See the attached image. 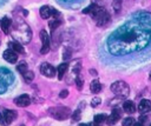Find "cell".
<instances>
[{
	"label": "cell",
	"mask_w": 151,
	"mask_h": 126,
	"mask_svg": "<svg viewBox=\"0 0 151 126\" xmlns=\"http://www.w3.org/2000/svg\"><path fill=\"white\" fill-rule=\"evenodd\" d=\"M149 77H150V78H149V79H150V80H151V72H150V75H149Z\"/></svg>",
	"instance_id": "36"
},
{
	"label": "cell",
	"mask_w": 151,
	"mask_h": 126,
	"mask_svg": "<svg viewBox=\"0 0 151 126\" xmlns=\"http://www.w3.org/2000/svg\"><path fill=\"white\" fill-rule=\"evenodd\" d=\"M8 47H9V49L14 51L15 53H24V48H22L21 44L18 41H11L8 44Z\"/></svg>",
	"instance_id": "16"
},
{
	"label": "cell",
	"mask_w": 151,
	"mask_h": 126,
	"mask_svg": "<svg viewBox=\"0 0 151 126\" xmlns=\"http://www.w3.org/2000/svg\"><path fill=\"white\" fill-rule=\"evenodd\" d=\"M22 77H24V80L26 82H31L34 79V73L32 71H27L25 74H22Z\"/></svg>",
	"instance_id": "22"
},
{
	"label": "cell",
	"mask_w": 151,
	"mask_h": 126,
	"mask_svg": "<svg viewBox=\"0 0 151 126\" xmlns=\"http://www.w3.org/2000/svg\"><path fill=\"white\" fill-rule=\"evenodd\" d=\"M123 110L126 113H133V112H136V105L132 100H126L123 102Z\"/></svg>",
	"instance_id": "15"
},
{
	"label": "cell",
	"mask_w": 151,
	"mask_h": 126,
	"mask_svg": "<svg viewBox=\"0 0 151 126\" xmlns=\"http://www.w3.org/2000/svg\"><path fill=\"white\" fill-rule=\"evenodd\" d=\"M79 126H90V124H80Z\"/></svg>",
	"instance_id": "34"
},
{
	"label": "cell",
	"mask_w": 151,
	"mask_h": 126,
	"mask_svg": "<svg viewBox=\"0 0 151 126\" xmlns=\"http://www.w3.org/2000/svg\"><path fill=\"white\" fill-rule=\"evenodd\" d=\"M100 102H101L100 98H98V97H94V98L91 100V106H92V107H97V106H98Z\"/></svg>",
	"instance_id": "27"
},
{
	"label": "cell",
	"mask_w": 151,
	"mask_h": 126,
	"mask_svg": "<svg viewBox=\"0 0 151 126\" xmlns=\"http://www.w3.org/2000/svg\"><path fill=\"white\" fill-rule=\"evenodd\" d=\"M134 124H136V120H134L133 118H131V117L125 118V119L123 120V126H133Z\"/></svg>",
	"instance_id": "23"
},
{
	"label": "cell",
	"mask_w": 151,
	"mask_h": 126,
	"mask_svg": "<svg viewBox=\"0 0 151 126\" xmlns=\"http://www.w3.org/2000/svg\"><path fill=\"white\" fill-rule=\"evenodd\" d=\"M14 102L15 105L20 106V107H25V106H28L29 102H31V99L27 94H22V95H19L18 98L14 99Z\"/></svg>",
	"instance_id": "11"
},
{
	"label": "cell",
	"mask_w": 151,
	"mask_h": 126,
	"mask_svg": "<svg viewBox=\"0 0 151 126\" xmlns=\"http://www.w3.org/2000/svg\"><path fill=\"white\" fill-rule=\"evenodd\" d=\"M11 24H12V20L8 19L7 16H4L2 20L0 21V25H1V29L5 34H8L9 33V28H11Z\"/></svg>",
	"instance_id": "14"
},
{
	"label": "cell",
	"mask_w": 151,
	"mask_h": 126,
	"mask_svg": "<svg viewBox=\"0 0 151 126\" xmlns=\"http://www.w3.org/2000/svg\"><path fill=\"white\" fill-rule=\"evenodd\" d=\"M68 95V91L67 89H63L60 93H59V97L61 98V99H64V98H66Z\"/></svg>",
	"instance_id": "29"
},
{
	"label": "cell",
	"mask_w": 151,
	"mask_h": 126,
	"mask_svg": "<svg viewBox=\"0 0 151 126\" xmlns=\"http://www.w3.org/2000/svg\"><path fill=\"white\" fill-rule=\"evenodd\" d=\"M39 13H40V16H41L42 19H48V18L51 16V7H48V6H42V7H40Z\"/></svg>",
	"instance_id": "19"
},
{
	"label": "cell",
	"mask_w": 151,
	"mask_h": 126,
	"mask_svg": "<svg viewBox=\"0 0 151 126\" xmlns=\"http://www.w3.org/2000/svg\"><path fill=\"white\" fill-rule=\"evenodd\" d=\"M111 91L118 95V97H122V98H125L129 95L130 93V87L129 85L123 81V80H118V81H114L112 85H111Z\"/></svg>",
	"instance_id": "4"
},
{
	"label": "cell",
	"mask_w": 151,
	"mask_h": 126,
	"mask_svg": "<svg viewBox=\"0 0 151 126\" xmlns=\"http://www.w3.org/2000/svg\"><path fill=\"white\" fill-rule=\"evenodd\" d=\"M109 21H110V14L107 13V11H105L104 13H101V14L98 16V19L96 20L97 25H98V26H100V27H103V26L107 25V24H109Z\"/></svg>",
	"instance_id": "13"
},
{
	"label": "cell",
	"mask_w": 151,
	"mask_h": 126,
	"mask_svg": "<svg viewBox=\"0 0 151 126\" xmlns=\"http://www.w3.org/2000/svg\"><path fill=\"white\" fill-rule=\"evenodd\" d=\"M40 39H41V48H40V53L41 54H46L50 51V35L47 33L46 29H41L40 31Z\"/></svg>",
	"instance_id": "7"
},
{
	"label": "cell",
	"mask_w": 151,
	"mask_h": 126,
	"mask_svg": "<svg viewBox=\"0 0 151 126\" xmlns=\"http://www.w3.org/2000/svg\"><path fill=\"white\" fill-rule=\"evenodd\" d=\"M151 110V101L149 99H142L138 104V111L140 113H146Z\"/></svg>",
	"instance_id": "12"
},
{
	"label": "cell",
	"mask_w": 151,
	"mask_h": 126,
	"mask_svg": "<svg viewBox=\"0 0 151 126\" xmlns=\"http://www.w3.org/2000/svg\"><path fill=\"white\" fill-rule=\"evenodd\" d=\"M150 42L151 15L138 13L110 34L106 46L113 55H126L144 49Z\"/></svg>",
	"instance_id": "1"
},
{
	"label": "cell",
	"mask_w": 151,
	"mask_h": 126,
	"mask_svg": "<svg viewBox=\"0 0 151 126\" xmlns=\"http://www.w3.org/2000/svg\"><path fill=\"white\" fill-rule=\"evenodd\" d=\"M120 119V110H118V108H114L113 111H112V113L107 117V119H106V122H107V125H110V126H112V125H114L118 120Z\"/></svg>",
	"instance_id": "9"
},
{
	"label": "cell",
	"mask_w": 151,
	"mask_h": 126,
	"mask_svg": "<svg viewBox=\"0 0 151 126\" xmlns=\"http://www.w3.org/2000/svg\"><path fill=\"white\" fill-rule=\"evenodd\" d=\"M17 118V112L13 110H5L0 113V124L2 126H6L11 122H13Z\"/></svg>",
	"instance_id": "6"
},
{
	"label": "cell",
	"mask_w": 151,
	"mask_h": 126,
	"mask_svg": "<svg viewBox=\"0 0 151 126\" xmlns=\"http://www.w3.org/2000/svg\"><path fill=\"white\" fill-rule=\"evenodd\" d=\"M48 113L52 118L57 119V120H65L71 115V111L68 107L65 106H55V107H51L48 108Z\"/></svg>",
	"instance_id": "3"
},
{
	"label": "cell",
	"mask_w": 151,
	"mask_h": 126,
	"mask_svg": "<svg viewBox=\"0 0 151 126\" xmlns=\"http://www.w3.org/2000/svg\"><path fill=\"white\" fill-rule=\"evenodd\" d=\"M50 28L52 29V31H54L59 25H60V20H58V19H53V20H50Z\"/></svg>",
	"instance_id": "24"
},
{
	"label": "cell",
	"mask_w": 151,
	"mask_h": 126,
	"mask_svg": "<svg viewBox=\"0 0 151 126\" xmlns=\"http://www.w3.org/2000/svg\"><path fill=\"white\" fill-rule=\"evenodd\" d=\"M112 7L116 12H119L120 11V7H122V0H114L112 2Z\"/></svg>",
	"instance_id": "25"
},
{
	"label": "cell",
	"mask_w": 151,
	"mask_h": 126,
	"mask_svg": "<svg viewBox=\"0 0 151 126\" xmlns=\"http://www.w3.org/2000/svg\"><path fill=\"white\" fill-rule=\"evenodd\" d=\"M107 119V117L104 114V113H100V114H97V115H94V122L96 124H101V122H104L105 120Z\"/></svg>",
	"instance_id": "21"
},
{
	"label": "cell",
	"mask_w": 151,
	"mask_h": 126,
	"mask_svg": "<svg viewBox=\"0 0 151 126\" xmlns=\"http://www.w3.org/2000/svg\"><path fill=\"white\" fill-rule=\"evenodd\" d=\"M40 72H41V74H44L46 77H50V78L55 75V68L48 62H42L40 65Z\"/></svg>",
	"instance_id": "8"
},
{
	"label": "cell",
	"mask_w": 151,
	"mask_h": 126,
	"mask_svg": "<svg viewBox=\"0 0 151 126\" xmlns=\"http://www.w3.org/2000/svg\"><path fill=\"white\" fill-rule=\"evenodd\" d=\"M90 89H91L92 93L97 94V93H99V92L101 91V84H100L97 79H94V80H92L91 84H90Z\"/></svg>",
	"instance_id": "17"
},
{
	"label": "cell",
	"mask_w": 151,
	"mask_h": 126,
	"mask_svg": "<svg viewBox=\"0 0 151 126\" xmlns=\"http://www.w3.org/2000/svg\"><path fill=\"white\" fill-rule=\"evenodd\" d=\"M0 44H1V40H0Z\"/></svg>",
	"instance_id": "37"
},
{
	"label": "cell",
	"mask_w": 151,
	"mask_h": 126,
	"mask_svg": "<svg viewBox=\"0 0 151 126\" xmlns=\"http://www.w3.org/2000/svg\"><path fill=\"white\" fill-rule=\"evenodd\" d=\"M21 126H24V125H21Z\"/></svg>",
	"instance_id": "38"
},
{
	"label": "cell",
	"mask_w": 151,
	"mask_h": 126,
	"mask_svg": "<svg viewBox=\"0 0 151 126\" xmlns=\"http://www.w3.org/2000/svg\"><path fill=\"white\" fill-rule=\"evenodd\" d=\"M76 85L78 87V89H81L83 88V79L80 75H77L76 77Z\"/></svg>",
	"instance_id": "26"
},
{
	"label": "cell",
	"mask_w": 151,
	"mask_h": 126,
	"mask_svg": "<svg viewBox=\"0 0 151 126\" xmlns=\"http://www.w3.org/2000/svg\"><path fill=\"white\" fill-rule=\"evenodd\" d=\"M51 14H53V15L55 16V19H57V16L59 15V12H58V11H55L54 8H51Z\"/></svg>",
	"instance_id": "31"
},
{
	"label": "cell",
	"mask_w": 151,
	"mask_h": 126,
	"mask_svg": "<svg viewBox=\"0 0 151 126\" xmlns=\"http://www.w3.org/2000/svg\"><path fill=\"white\" fill-rule=\"evenodd\" d=\"M2 57H4V59H5L7 62H9V64H14V62H17V60H18V54H17L14 51H12V49H6V51L4 52V54H2Z\"/></svg>",
	"instance_id": "10"
},
{
	"label": "cell",
	"mask_w": 151,
	"mask_h": 126,
	"mask_svg": "<svg viewBox=\"0 0 151 126\" xmlns=\"http://www.w3.org/2000/svg\"><path fill=\"white\" fill-rule=\"evenodd\" d=\"M133 126H143V125H142V124H140V122H138V124H134V125H133Z\"/></svg>",
	"instance_id": "35"
},
{
	"label": "cell",
	"mask_w": 151,
	"mask_h": 126,
	"mask_svg": "<svg viewBox=\"0 0 151 126\" xmlns=\"http://www.w3.org/2000/svg\"><path fill=\"white\" fill-rule=\"evenodd\" d=\"M17 69H18V72H19V73H21V74H25V73L28 71L27 64H26L25 61H21V62H19V65L17 66Z\"/></svg>",
	"instance_id": "20"
},
{
	"label": "cell",
	"mask_w": 151,
	"mask_h": 126,
	"mask_svg": "<svg viewBox=\"0 0 151 126\" xmlns=\"http://www.w3.org/2000/svg\"><path fill=\"white\" fill-rule=\"evenodd\" d=\"M147 120V115L146 114H142L140 117H139V122L142 124V122H145Z\"/></svg>",
	"instance_id": "30"
},
{
	"label": "cell",
	"mask_w": 151,
	"mask_h": 126,
	"mask_svg": "<svg viewBox=\"0 0 151 126\" xmlns=\"http://www.w3.org/2000/svg\"><path fill=\"white\" fill-rule=\"evenodd\" d=\"M72 119L74 121H78L80 119V110H76L73 113H72Z\"/></svg>",
	"instance_id": "28"
},
{
	"label": "cell",
	"mask_w": 151,
	"mask_h": 126,
	"mask_svg": "<svg viewBox=\"0 0 151 126\" xmlns=\"http://www.w3.org/2000/svg\"><path fill=\"white\" fill-rule=\"evenodd\" d=\"M13 82V74L11 71L0 67V94L7 89V86Z\"/></svg>",
	"instance_id": "5"
},
{
	"label": "cell",
	"mask_w": 151,
	"mask_h": 126,
	"mask_svg": "<svg viewBox=\"0 0 151 126\" xmlns=\"http://www.w3.org/2000/svg\"><path fill=\"white\" fill-rule=\"evenodd\" d=\"M9 33L15 39V41H18L20 44H28L32 39V31H31L29 26L21 18L14 19L12 21Z\"/></svg>",
	"instance_id": "2"
},
{
	"label": "cell",
	"mask_w": 151,
	"mask_h": 126,
	"mask_svg": "<svg viewBox=\"0 0 151 126\" xmlns=\"http://www.w3.org/2000/svg\"><path fill=\"white\" fill-rule=\"evenodd\" d=\"M90 73H91V74H94V75H97V72H96L94 69H90Z\"/></svg>",
	"instance_id": "32"
},
{
	"label": "cell",
	"mask_w": 151,
	"mask_h": 126,
	"mask_svg": "<svg viewBox=\"0 0 151 126\" xmlns=\"http://www.w3.org/2000/svg\"><path fill=\"white\" fill-rule=\"evenodd\" d=\"M90 126H99V124H96V122H91Z\"/></svg>",
	"instance_id": "33"
},
{
	"label": "cell",
	"mask_w": 151,
	"mask_h": 126,
	"mask_svg": "<svg viewBox=\"0 0 151 126\" xmlns=\"http://www.w3.org/2000/svg\"><path fill=\"white\" fill-rule=\"evenodd\" d=\"M67 67H68V65H67L66 62H63V64H60V65L57 67V73H58V79H59V80H61V79L64 78V74L66 73Z\"/></svg>",
	"instance_id": "18"
}]
</instances>
